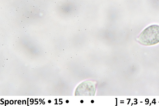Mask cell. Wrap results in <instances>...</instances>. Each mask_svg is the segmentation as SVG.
<instances>
[{
	"instance_id": "cell-1",
	"label": "cell",
	"mask_w": 159,
	"mask_h": 106,
	"mask_svg": "<svg viewBox=\"0 0 159 106\" xmlns=\"http://www.w3.org/2000/svg\"><path fill=\"white\" fill-rule=\"evenodd\" d=\"M139 43L144 45L150 46L159 42V25H151L145 29L139 37Z\"/></svg>"
}]
</instances>
